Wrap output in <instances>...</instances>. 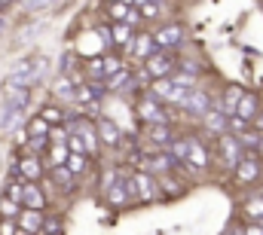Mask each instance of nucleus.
<instances>
[{
    "mask_svg": "<svg viewBox=\"0 0 263 235\" xmlns=\"http://www.w3.org/2000/svg\"><path fill=\"white\" fill-rule=\"evenodd\" d=\"M132 113L141 125H172V107H165L162 101H156L147 89L138 92V98H132Z\"/></svg>",
    "mask_w": 263,
    "mask_h": 235,
    "instance_id": "f257e3e1",
    "label": "nucleus"
},
{
    "mask_svg": "<svg viewBox=\"0 0 263 235\" xmlns=\"http://www.w3.org/2000/svg\"><path fill=\"white\" fill-rule=\"evenodd\" d=\"M245 153H248V150L242 147V141H239L236 134H223V138L214 141V165L223 168V171H230V177L239 168V162L245 159Z\"/></svg>",
    "mask_w": 263,
    "mask_h": 235,
    "instance_id": "f03ea898",
    "label": "nucleus"
},
{
    "mask_svg": "<svg viewBox=\"0 0 263 235\" xmlns=\"http://www.w3.org/2000/svg\"><path fill=\"white\" fill-rule=\"evenodd\" d=\"M184 37H187V31H184L181 22H162L159 28H153V40H156V49L159 52L178 55L181 46H184Z\"/></svg>",
    "mask_w": 263,
    "mask_h": 235,
    "instance_id": "7ed1b4c3",
    "label": "nucleus"
},
{
    "mask_svg": "<svg viewBox=\"0 0 263 235\" xmlns=\"http://www.w3.org/2000/svg\"><path fill=\"white\" fill-rule=\"evenodd\" d=\"M187 165H193L202 177L214 168V144H211L208 138L190 134V156H187Z\"/></svg>",
    "mask_w": 263,
    "mask_h": 235,
    "instance_id": "20e7f679",
    "label": "nucleus"
},
{
    "mask_svg": "<svg viewBox=\"0 0 263 235\" xmlns=\"http://www.w3.org/2000/svg\"><path fill=\"white\" fill-rule=\"evenodd\" d=\"M15 177L25 180V183H43L49 177V165L43 156H34V153H22L18 162H15Z\"/></svg>",
    "mask_w": 263,
    "mask_h": 235,
    "instance_id": "39448f33",
    "label": "nucleus"
},
{
    "mask_svg": "<svg viewBox=\"0 0 263 235\" xmlns=\"http://www.w3.org/2000/svg\"><path fill=\"white\" fill-rule=\"evenodd\" d=\"M141 70L147 73L150 83H156V80H172L181 67H178V55H172V52H156L153 58H147L141 64Z\"/></svg>",
    "mask_w": 263,
    "mask_h": 235,
    "instance_id": "423d86ee",
    "label": "nucleus"
},
{
    "mask_svg": "<svg viewBox=\"0 0 263 235\" xmlns=\"http://www.w3.org/2000/svg\"><path fill=\"white\" fill-rule=\"evenodd\" d=\"M260 177H263V159L254 150H248L245 159L239 162V168L233 171V183H236V186H254Z\"/></svg>",
    "mask_w": 263,
    "mask_h": 235,
    "instance_id": "0eeeda50",
    "label": "nucleus"
},
{
    "mask_svg": "<svg viewBox=\"0 0 263 235\" xmlns=\"http://www.w3.org/2000/svg\"><path fill=\"white\" fill-rule=\"evenodd\" d=\"M141 138H144L147 150H168L178 141V128L175 125H144Z\"/></svg>",
    "mask_w": 263,
    "mask_h": 235,
    "instance_id": "6e6552de",
    "label": "nucleus"
},
{
    "mask_svg": "<svg viewBox=\"0 0 263 235\" xmlns=\"http://www.w3.org/2000/svg\"><path fill=\"white\" fill-rule=\"evenodd\" d=\"M95 128H98V138H101V147L104 150H120L123 147V141H126V134H123V128L117 125V119L114 116H95Z\"/></svg>",
    "mask_w": 263,
    "mask_h": 235,
    "instance_id": "1a4fd4ad",
    "label": "nucleus"
},
{
    "mask_svg": "<svg viewBox=\"0 0 263 235\" xmlns=\"http://www.w3.org/2000/svg\"><path fill=\"white\" fill-rule=\"evenodd\" d=\"M132 183H135V199H138V205H150V202H156L162 192H159V180L153 174H147V171H132Z\"/></svg>",
    "mask_w": 263,
    "mask_h": 235,
    "instance_id": "9d476101",
    "label": "nucleus"
},
{
    "mask_svg": "<svg viewBox=\"0 0 263 235\" xmlns=\"http://www.w3.org/2000/svg\"><path fill=\"white\" fill-rule=\"evenodd\" d=\"M159 49H156V40H153V28H141L138 34H135V43H132V49H129V58L132 61H144L147 58H153Z\"/></svg>",
    "mask_w": 263,
    "mask_h": 235,
    "instance_id": "9b49d317",
    "label": "nucleus"
},
{
    "mask_svg": "<svg viewBox=\"0 0 263 235\" xmlns=\"http://www.w3.org/2000/svg\"><path fill=\"white\" fill-rule=\"evenodd\" d=\"M49 202H52V199H49V192L43 189V183H25V192H22V208L46 214Z\"/></svg>",
    "mask_w": 263,
    "mask_h": 235,
    "instance_id": "f8f14e48",
    "label": "nucleus"
},
{
    "mask_svg": "<svg viewBox=\"0 0 263 235\" xmlns=\"http://www.w3.org/2000/svg\"><path fill=\"white\" fill-rule=\"evenodd\" d=\"M248 92L239 86V83H230L227 89H223V95H220V101H217V110H223L227 116L233 119L236 113H239V104H242V98H245Z\"/></svg>",
    "mask_w": 263,
    "mask_h": 235,
    "instance_id": "ddd939ff",
    "label": "nucleus"
},
{
    "mask_svg": "<svg viewBox=\"0 0 263 235\" xmlns=\"http://www.w3.org/2000/svg\"><path fill=\"white\" fill-rule=\"evenodd\" d=\"M202 131L205 134H214V141L217 138H223V134H230V116L223 113V110H208L205 116H202Z\"/></svg>",
    "mask_w": 263,
    "mask_h": 235,
    "instance_id": "4468645a",
    "label": "nucleus"
},
{
    "mask_svg": "<svg viewBox=\"0 0 263 235\" xmlns=\"http://www.w3.org/2000/svg\"><path fill=\"white\" fill-rule=\"evenodd\" d=\"M242 211V220H251V223H263V189L260 192H248L239 205Z\"/></svg>",
    "mask_w": 263,
    "mask_h": 235,
    "instance_id": "2eb2a0df",
    "label": "nucleus"
},
{
    "mask_svg": "<svg viewBox=\"0 0 263 235\" xmlns=\"http://www.w3.org/2000/svg\"><path fill=\"white\" fill-rule=\"evenodd\" d=\"M18 229L25 235H43V226H46V214H40V211H28V208H22V214H18Z\"/></svg>",
    "mask_w": 263,
    "mask_h": 235,
    "instance_id": "dca6fc26",
    "label": "nucleus"
},
{
    "mask_svg": "<svg viewBox=\"0 0 263 235\" xmlns=\"http://www.w3.org/2000/svg\"><path fill=\"white\" fill-rule=\"evenodd\" d=\"M135 34H138V31H135V28H129V25H107V40H110L120 52H123V49L129 52V49H132Z\"/></svg>",
    "mask_w": 263,
    "mask_h": 235,
    "instance_id": "f3484780",
    "label": "nucleus"
},
{
    "mask_svg": "<svg viewBox=\"0 0 263 235\" xmlns=\"http://www.w3.org/2000/svg\"><path fill=\"white\" fill-rule=\"evenodd\" d=\"M260 113H263V110H260V95H257V92H248V95L242 98V104H239V113H236V119H242V122L254 125Z\"/></svg>",
    "mask_w": 263,
    "mask_h": 235,
    "instance_id": "a211bd4d",
    "label": "nucleus"
},
{
    "mask_svg": "<svg viewBox=\"0 0 263 235\" xmlns=\"http://www.w3.org/2000/svg\"><path fill=\"white\" fill-rule=\"evenodd\" d=\"M67 113H70V110H67V107H62V104H55V101H49V104H43V107L37 110V116L46 119L52 128H59V125H67V122H70V119H67Z\"/></svg>",
    "mask_w": 263,
    "mask_h": 235,
    "instance_id": "6ab92c4d",
    "label": "nucleus"
},
{
    "mask_svg": "<svg viewBox=\"0 0 263 235\" xmlns=\"http://www.w3.org/2000/svg\"><path fill=\"white\" fill-rule=\"evenodd\" d=\"M25 131H28L31 141H49V138H52V125H49L46 119H40L37 113L31 119H25Z\"/></svg>",
    "mask_w": 263,
    "mask_h": 235,
    "instance_id": "aec40b11",
    "label": "nucleus"
},
{
    "mask_svg": "<svg viewBox=\"0 0 263 235\" xmlns=\"http://www.w3.org/2000/svg\"><path fill=\"white\" fill-rule=\"evenodd\" d=\"M156 180H159V192H165L168 199H178V195L187 192V183L181 180L178 171H175V174H165V177H156Z\"/></svg>",
    "mask_w": 263,
    "mask_h": 235,
    "instance_id": "412c9836",
    "label": "nucleus"
},
{
    "mask_svg": "<svg viewBox=\"0 0 263 235\" xmlns=\"http://www.w3.org/2000/svg\"><path fill=\"white\" fill-rule=\"evenodd\" d=\"M67 171L77 177H86L92 171V156H86V153H70V159H67Z\"/></svg>",
    "mask_w": 263,
    "mask_h": 235,
    "instance_id": "4be33fe9",
    "label": "nucleus"
},
{
    "mask_svg": "<svg viewBox=\"0 0 263 235\" xmlns=\"http://www.w3.org/2000/svg\"><path fill=\"white\" fill-rule=\"evenodd\" d=\"M132 76H135V67H126V70L114 73V76L104 83V95H117V92H123V89L132 83Z\"/></svg>",
    "mask_w": 263,
    "mask_h": 235,
    "instance_id": "5701e85b",
    "label": "nucleus"
},
{
    "mask_svg": "<svg viewBox=\"0 0 263 235\" xmlns=\"http://www.w3.org/2000/svg\"><path fill=\"white\" fill-rule=\"evenodd\" d=\"M18 214H22V205L0 192V217H3V220H18Z\"/></svg>",
    "mask_w": 263,
    "mask_h": 235,
    "instance_id": "b1692460",
    "label": "nucleus"
},
{
    "mask_svg": "<svg viewBox=\"0 0 263 235\" xmlns=\"http://www.w3.org/2000/svg\"><path fill=\"white\" fill-rule=\"evenodd\" d=\"M49 177H52V183H55V186H62L65 192H73V183H77V177L70 174L67 168H55V171H49Z\"/></svg>",
    "mask_w": 263,
    "mask_h": 235,
    "instance_id": "393cba45",
    "label": "nucleus"
},
{
    "mask_svg": "<svg viewBox=\"0 0 263 235\" xmlns=\"http://www.w3.org/2000/svg\"><path fill=\"white\" fill-rule=\"evenodd\" d=\"M135 6H138V12H141V18L144 22H153V18H159L162 15V3H144V0H135Z\"/></svg>",
    "mask_w": 263,
    "mask_h": 235,
    "instance_id": "a878e982",
    "label": "nucleus"
},
{
    "mask_svg": "<svg viewBox=\"0 0 263 235\" xmlns=\"http://www.w3.org/2000/svg\"><path fill=\"white\" fill-rule=\"evenodd\" d=\"M43 235H62V217H49V214H46V226H43Z\"/></svg>",
    "mask_w": 263,
    "mask_h": 235,
    "instance_id": "bb28decb",
    "label": "nucleus"
},
{
    "mask_svg": "<svg viewBox=\"0 0 263 235\" xmlns=\"http://www.w3.org/2000/svg\"><path fill=\"white\" fill-rule=\"evenodd\" d=\"M0 235H18V223H15V220H3V217H0Z\"/></svg>",
    "mask_w": 263,
    "mask_h": 235,
    "instance_id": "cd10ccee",
    "label": "nucleus"
},
{
    "mask_svg": "<svg viewBox=\"0 0 263 235\" xmlns=\"http://www.w3.org/2000/svg\"><path fill=\"white\" fill-rule=\"evenodd\" d=\"M254 128H257V131H260V134H263V113H260V116H257V122H254Z\"/></svg>",
    "mask_w": 263,
    "mask_h": 235,
    "instance_id": "c85d7f7f",
    "label": "nucleus"
},
{
    "mask_svg": "<svg viewBox=\"0 0 263 235\" xmlns=\"http://www.w3.org/2000/svg\"><path fill=\"white\" fill-rule=\"evenodd\" d=\"M254 153H257V156L263 159V134H260V144H257V150H254Z\"/></svg>",
    "mask_w": 263,
    "mask_h": 235,
    "instance_id": "c756f323",
    "label": "nucleus"
},
{
    "mask_svg": "<svg viewBox=\"0 0 263 235\" xmlns=\"http://www.w3.org/2000/svg\"><path fill=\"white\" fill-rule=\"evenodd\" d=\"M3 31H6V18L0 15V37H3Z\"/></svg>",
    "mask_w": 263,
    "mask_h": 235,
    "instance_id": "7c9ffc66",
    "label": "nucleus"
},
{
    "mask_svg": "<svg viewBox=\"0 0 263 235\" xmlns=\"http://www.w3.org/2000/svg\"><path fill=\"white\" fill-rule=\"evenodd\" d=\"M18 235H25V232H22V229H18Z\"/></svg>",
    "mask_w": 263,
    "mask_h": 235,
    "instance_id": "2f4dec72",
    "label": "nucleus"
}]
</instances>
